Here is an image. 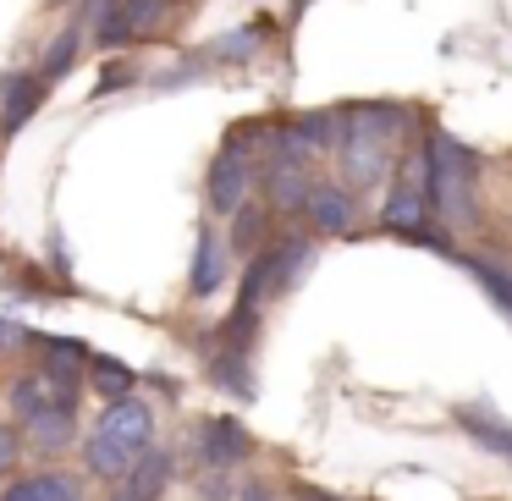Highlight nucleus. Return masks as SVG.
Listing matches in <instances>:
<instances>
[{
	"label": "nucleus",
	"mask_w": 512,
	"mask_h": 501,
	"mask_svg": "<svg viewBox=\"0 0 512 501\" xmlns=\"http://www.w3.org/2000/svg\"><path fill=\"white\" fill-rule=\"evenodd\" d=\"M78 56H83V28H61V34L45 45V56H39V67H34V72L50 83V89H56V83L67 78L72 67H78Z\"/></svg>",
	"instance_id": "15"
},
{
	"label": "nucleus",
	"mask_w": 512,
	"mask_h": 501,
	"mask_svg": "<svg viewBox=\"0 0 512 501\" xmlns=\"http://www.w3.org/2000/svg\"><path fill=\"white\" fill-rule=\"evenodd\" d=\"M457 265H463L468 276L479 281V292H485V298L512 320V270H507V265H496V259H457Z\"/></svg>",
	"instance_id": "16"
},
{
	"label": "nucleus",
	"mask_w": 512,
	"mask_h": 501,
	"mask_svg": "<svg viewBox=\"0 0 512 501\" xmlns=\"http://www.w3.org/2000/svg\"><path fill=\"white\" fill-rule=\"evenodd\" d=\"M419 193H424V210H430V221H441L446 232H468L479 215L474 193H479V149H468L463 138L441 133V127H430L424 133V149H419Z\"/></svg>",
	"instance_id": "1"
},
{
	"label": "nucleus",
	"mask_w": 512,
	"mask_h": 501,
	"mask_svg": "<svg viewBox=\"0 0 512 501\" xmlns=\"http://www.w3.org/2000/svg\"><path fill=\"white\" fill-rule=\"evenodd\" d=\"M45 100H50V83L39 78V72H28V67L6 72V78H0V138L23 133V127L45 111Z\"/></svg>",
	"instance_id": "3"
},
{
	"label": "nucleus",
	"mask_w": 512,
	"mask_h": 501,
	"mask_svg": "<svg viewBox=\"0 0 512 501\" xmlns=\"http://www.w3.org/2000/svg\"><path fill=\"white\" fill-rule=\"evenodd\" d=\"M248 452H254V441L237 424V413H215V419L199 424V463L204 468H237Z\"/></svg>",
	"instance_id": "4"
},
{
	"label": "nucleus",
	"mask_w": 512,
	"mask_h": 501,
	"mask_svg": "<svg viewBox=\"0 0 512 501\" xmlns=\"http://www.w3.org/2000/svg\"><path fill=\"white\" fill-rule=\"evenodd\" d=\"M17 457H23V435H17L12 424H0V474L17 468Z\"/></svg>",
	"instance_id": "20"
},
{
	"label": "nucleus",
	"mask_w": 512,
	"mask_h": 501,
	"mask_svg": "<svg viewBox=\"0 0 512 501\" xmlns=\"http://www.w3.org/2000/svg\"><path fill=\"white\" fill-rule=\"evenodd\" d=\"M89 386L100 391L105 402H116V397H133L138 375L122 364V358H94V353H89Z\"/></svg>",
	"instance_id": "17"
},
{
	"label": "nucleus",
	"mask_w": 512,
	"mask_h": 501,
	"mask_svg": "<svg viewBox=\"0 0 512 501\" xmlns=\"http://www.w3.org/2000/svg\"><path fill=\"white\" fill-rule=\"evenodd\" d=\"M303 221L320 237H347L353 232V193L342 182H309V199H303Z\"/></svg>",
	"instance_id": "7"
},
{
	"label": "nucleus",
	"mask_w": 512,
	"mask_h": 501,
	"mask_svg": "<svg viewBox=\"0 0 512 501\" xmlns=\"http://www.w3.org/2000/svg\"><path fill=\"white\" fill-rule=\"evenodd\" d=\"M17 342H28V331L17 320H0V353H6V347H17Z\"/></svg>",
	"instance_id": "21"
},
{
	"label": "nucleus",
	"mask_w": 512,
	"mask_h": 501,
	"mask_svg": "<svg viewBox=\"0 0 512 501\" xmlns=\"http://www.w3.org/2000/svg\"><path fill=\"white\" fill-rule=\"evenodd\" d=\"M72 441H78V413H72V408H45L39 419L23 424V452L56 457V452H67Z\"/></svg>",
	"instance_id": "9"
},
{
	"label": "nucleus",
	"mask_w": 512,
	"mask_h": 501,
	"mask_svg": "<svg viewBox=\"0 0 512 501\" xmlns=\"http://www.w3.org/2000/svg\"><path fill=\"white\" fill-rule=\"evenodd\" d=\"M309 166H287V160H270L265 166V199L276 204L281 215H298L303 199H309Z\"/></svg>",
	"instance_id": "11"
},
{
	"label": "nucleus",
	"mask_w": 512,
	"mask_h": 501,
	"mask_svg": "<svg viewBox=\"0 0 512 501\" xmlns=\"http://www.w3.org/2000/svg\"><path fill=\"white\" fill-rule=\"evenodd\" d=\"M243 501H270V490L265 485H243Z\"/></svg>",
	"instance_id": "23"
},
{
	"label": "nucleus",
	"mask_w": 512,
	"mask_h": 501,
	"mask_svg": "<svg viewBox=\"0 0 512 501\" xmlns=\"http://www.w3.org/2000/svg\"><path fill=\"white\" fill-rule=\"evenodd\" d=\"M452 424L479 446V452L507 457V463H512V419H501L490 402H457V408H452Z\"/></svg>",
	"instance_id": "5"
},
{
	"label": "nucleus",
	"mask_w": 512,
	"mask_h": 501,
	"mask_svg": "<svg viewBox=\"0 0 512 501\" xmlns=\"http://www.w3.org/2000/svg\"><path fill=\"white\" fill-rule=\"evenodd\" d=\"M116 12H122L127 34H133V45H138V39H155L160 28L177 17V0H116Z\"/></svg>",
	"instance_id": "13"
},
{
	"label": "nucleus",
	"mask_w": 512,
	"mask_h": 501,
	"mask_svg": "<svg viewBox=\"0 0 512 501\" xmlns=\"http://www.w3.org/2000/svg\"><path fill=\"white\" fill-rule=\"evenodd\" d=\"M166 479H171V452L166 446H149L133 468H127V501H160L166 496Z\"/></svg>",
	"instance_id": "12"
},
{
	"label": "nucleus",
	"mask_w": 512,
	"mask_h": 501,
	"mask_svg": "<svg viewBox=\"0 0 512 501\" xmlns=\"http://www.w3.org/2000/svg\"><path fill=\"white\" fill-rule=\"evenodd\" d=\"M133 83H144V67H138V61H111V67L100 72V83H94V94H122V89H133Z\"/></svg>",
	"instance_id": "19"
},
{
	"label": "nucleus",
	"mask_w": 512,
	"mask_h": 501,
	"mask_svg": "<svg viewBox=\"0 0 512 501\" xmlns=\"http://www.w3.org/2000/svg\"><path fill=\"white\" fill-rule=\"evenodd\" d=\"M265 39H270V23H243L232 34H221L215 45H204V61L210 67H243V61H254L265 50Z\"/></svg>",
	"instance_id": "10"
},
{
	"label": "nucleus",
	"mask_w": 512,
	"mask_h": 501,
	"mask_svg": "<svg viewBox=\"0 0 512 501\" xmlns=\"http://www.w3.org/2000/svg\"><path fill=\"white\" fill-rule=\"evenodd\" d=\"M424 221H430V210H424V193H419V166L408 160V171L391 182L386 204H380V226H386V232H397V237H413Z\"/></svg>",
	"instance_id": "8"
},
{
	"label": "nucleus",
	"mask_w": 512,
	"mask_h": 501,
	"mask_svg": "<svg viewBox=\"0 0 512 501\" xmlns=\"http://www.w3.org/2000/svg\"><path fill=\"white\" fill-rule=\"evenodd\" d=\"M155 446V408L138 397H116L111 408L100 413L89 446H83V463H89L94 479H127V468Z\"/></svg>",
	"instance_id": "2"
},
{
	"label": "nucleus",
	"mask_w": 512,
	"mask_h": 501,
	"mask_svg": "<svg viewBox=\"0 0 512 501\" xmlns=\"http://www.w3.org/2000/svg\"><path fill=\"white\" fill-rule=\"evenodd\" d=\"M298 501H342V496H325V490H314V485H298Z\"/></svg>",
	"instance_id": "22"
},
{
	"label": "nucleus",
	"mask_w": 512,
	"mask_h": 501,
	"mask_svg": "<svg viewBox=\"0 0 512 501\" xmlns=\"http://www.w3.org/2000/svg\"><path fill=\"white\" fill-rule=\"evenodd\" d=\"M226 276H232V248L221 243V232H215V226H199V237H193L188 292H193V298H215V292L226 287Z\"/></svg>",
	"instance_id": "6"
},
{
	"label": "nucleus",
	"mask_w": 512,
	"mask_h": 501,
	"mask_svg": "<svg viewBox=\"0 0 512 501\" xmlns=\"http://www.w3.org/2000/svg\"><path fill=\"white\" fill-rule=\"evenodd\" d=\"M0 501H78V479L67 474H28L0 490Z\"/></svg>",
	"instance_id": "14"
},
{
	"label": "nucleus",
	"mask_w": 512,
	"mask_h": 501,
	"mask_svg": "<svg viewBox=\"0 0 512 501\" xmlns=\"http://www.w3.org/2000/svg\"><path fill=\"white\" fill-rule=\"evenodd\" d=\"M259 237H265V210H259V204H243V210L232 215V254H259Z\"/></svg>",
	"instance_id": "18"
}]
</instances>
